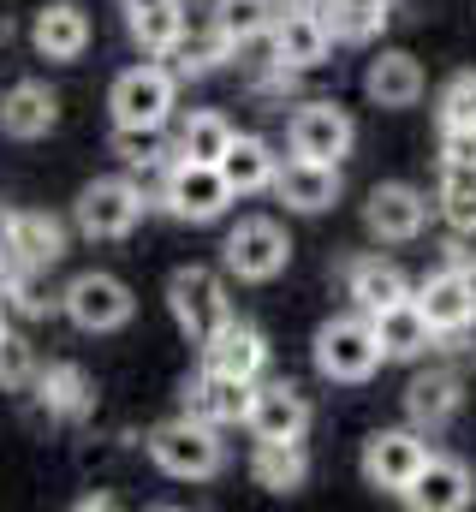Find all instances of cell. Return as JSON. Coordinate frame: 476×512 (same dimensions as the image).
<instances>
[{
    "instance_id": "cell-1",
    "label": "cell",
    "mask_w": 476,
    "mask_h": 512,
    "mask_svg": "<svg viewBox=\"0 0 476 512\" xmlns=\"http://www.w3.org/2000/svg\"><path fill=\"white\" fill-rule=\"evenodd\" d=\"M149 459L179 477V483H209L221 465H227V447H221V429L203 423V417H173V423H155L149 429Z\"/></svg>"
},
{
    "instance_id": "cell-2",
    "label": "cell",
    "mask_w": 476,
    "mask_h": 512,
    "mask_svg": "<svg viewBox=\"0 0 476 512\" xmlns=\"http://www.w3.org/2000/svg\"><path fill=\"white\" fill-rule=\"evenodd\" d=\"M387 364V352H381V340H375V322L357 310V316H334V322H322L316 328V370L328 376V382H369L375 370Z\"/></svg>"
},
{
    "instance_id": "cell-3",
    "label": "cell",
    "mask_w": 476,
    "mask_h": 512,
    "mask_svg": "<svg viewBox=\"0 0 476 512\" xmlns=\"http://www.w3.org/2000/svg\"><path fill=\"white\" fill-rule=\"evenodd\" d=\"M233 197L238 191L227 185V173H221L215 161H185V155L167 161V179H161V203H167V215L203 227V221H221V215L233 209Z\"/></svg>"
},
{
    "instance_id": "cell-4",
    "label": "cell",
    "mask_w": 476,
    "mask_h": 512,
    "mask_svg": "<svg viewBox=\"0 0 476 512\" xmlns=\"http://www.w3.org/2000/svg\"><path fill=\"white\" fill-rule=\"evenodd\" d=\"M221 256H227V274L250 280V286H268V280L286 274V262H292V239H286L280 221H268V215H244L233 233H227Z\"/></svg>"
},
{
    "instance_id": "cell-5",
    "label": "cell",
    "mask_w": 476,
    "mask_h": 512,
    "mask_svg": "<svg viewBox=\"0 0 476 512\" xmlns=\"http://www.w3.org/2000/svg\"><path fill=\"white\" fill-rule=\"evenodd\" d=\"M108 108H114V126H167V114L179 108V78L173 66H131L119 72L114 90H108Z\"/></svg>"
},
{
    "instance_id": "cell-6",
    "label": "cell",
    "mask_w": 476,
    "mask_h": 512,
    "mask_svg": "<svg viewBox=\"0 0 476 512\" xmlns=\"http://www.w3.org/2000/svg\"><path fill=\"white\" fill-rule=\"evenodd\" d=\"M167 304H173V322L203 346L227 316H233V298H227V280L215 274V268H179L173 280H167Z\"/></svg>"
},
{
    "instance_id": "cell-7",
    "label": "cell",
    "mask_w": 476,
    "mask_h": 512,
    "mask_svg": "<svg viewBox=\"0 0 476 512\" xmlns=\"http://www.w3.org/2000/svg\"><path fill=\"white\" fill-rule=\"evenodd\" d=\"M60 310L72 316V328H84V334H114L131 322V310H137V298H131V286L119 280V274H78L66 292H60Z\"/></svg>"
},
{
    "instance_id": "cell-8",
    "label": "cell",
    "mask_w": 476,
    "mask_h": 512,
    "mask_svg": "<svg viewBox=\"0 0 476 512\" xmlns=\"http://www.w3.org/2000/svg\"><path fill=\"white\" fill-rule=\"evenodd\" d=\"M423 459H429V441H423L417 423L411 429H375L363 441V483L381 489V495H405L411 477L423 471Z\"/></svg>"
},
{
    "instance_id": "cell-9",
    "label": "cell",
    "mask_w": 476,
    "mask_h": 512,
    "mask_svg": "<svg viewBox=\"0 0 476 512\" xmlns=\"http://www.w3.org/2000/svg\"><path fill=\"white\" fill-rule=\"evenodd\" d=\"M268 48H274V60H280L286 72H310V66H322V60H328L334 30H328L322 6L298 0V6H286V12H274V18H268Z\"/></svg>"
},
{
    "instance_id": "cell-10",
    "label": "cell",
    "mask_w": 476,
    "mask_h": 512,
    "mask_svg": "<svg viewBox=\"0 0 476 512\" xmlns=\"http://www.w3.org/2000/svg\"><path fill=\"white\" fill-rule=\"evenodd\" d=\"M143 221V185L137 179H96L78 197V233L84 239H125Z\"/></svg>"
},
{
    "instance_id": "cell-11",
    "label": "cell",
    "mask_w": 476,
    "mask_h": 512,
    "mask_svg": "<svg viewBox=\"0 0 476 512\" xmlns=\"http://www.w3.org/2000/svg\"><path fill=\"white\" fill-rule=\"evenodd\" d=\"M286 143L304 161H346L352 143H357V126L340 102H304L292 114V126H286Z\"/></svg>"
},
{
    "instance_id": "cell-12",
    "label": "cell",
    "mask_w": 476,
    "mask_h": 512,
    "mask_svg": "<svg viewBox=\"0 0 476 512\" xmlns=\"http://www.w3.org/2000/svg\"><path fill=\"white\" fill-rule=\"evenodd\" d=\"M411 298H417V310L429 316V328L441 334V340H453V334H465L476 322V274L465 268H441V274H429L423 286H411Z\"/></svg>"
},
{
    "instance_id": "cell-13",
    "label": "cell",
    "mask_w": 476,
    "mask_h": 512,
    "mask_svg": "<svg viewBox=\"0 0 476 512\" xmlns=\"http://www.w3.org/2000/svg\"><path fill=\"white\" fill-rule=\"evenodd\" d=\"M244 429H250L256 441H304V429H310V399L292 382H256L250 387V417H244Z\"/></svg>"
},
{
    "instance_id": "cell-14",
    "label": "cell",
    "mask_w": 476,
    "mask_h": 512,
    "mask_svg": "<svg viewBox=\"0 0 476 512\" xmlns=\"http://www.w3.org/2000/svg\"><path fill=\"white\" fill-rule=\"evenodd\" d=\"M0 251L18 268H54L66 256V227L54 215H42V209H12L0 221Z\"/></svg>"
},
{
    "instance_id": "cell-15",
    "label": "cell",
    "mask_w": 476,
    "mask_h": 512,
    "mask_svg": "<svg viewBox=\"0 0 476 512\" xmlns=\"http://www.w3.org/2000/svg\"><path fill=\"white\" fill-rule=\"evenodd\" d=\"M423 221H429V197L417 191V185H375L369 191V203H363V227L381 239V245H405V239H417L423 233Z\"/></svg>"
},
{
    "instance_id": "cell-16",
    "label": "cell",
    "mask_w": 476,
    "mask_h": 512,
    "mask_svg": "<svg viewBox=\"0 0 476 512\" xmlns=\"http://www.w3.org/2000/svg\"><path fill=\"white\" fill-rule=\"evenodd\" d=\"M476 495L471 483V465L465 459H453V453H429L423 459V471L411 477V489L399 495V501H411L417 512H465Z\"/></svg>"
},
{
    "instance_id": "cell-17",
    "label": "cell",
    "mask_w": 476,
    "mask_h": 512,
    "mask_svg": "<svg viewBox=\"0 0 476 512\" xmlns=\"http://www.w3.org/2000/svg\"><path fill=\"white\" fill-rule=\"evenodd\" d=\"M274 197H280L292 215H322V209H334V203H340V161H304V155L280 161Z\"/></svg>"
},
{
    "instance_id": "cell-18",
    "label": "cell",
    "mask_w": 476,
    "mask_h": 512,
    "mask_svg": "<svg viewBox=\"0 0 476 512\" xmlns=\"http://www.w3.org/2000/svg\"><path fill=\"white\" fill-rule=\"evenodd\" d=\"M203 364L221 370V376H238V382H262V370H268V340H262L250 322L227 316V322L203 340Z\"/></svg>"
},
{
    "instance_id": "cell-19",
    "label": "cell",
    "mask_w": 476,
    "mask_h": 512,
    "mask_svg": "<svg viewBox=\"0 0 476 512\" xmlns=\"http://www.w3.org/2000/svg\"><path fill=\"white\" fill-rule=\"evenodd\" d=\"M54 126H60V96H54L48 84L24 78V84H12V90L0 96V131H6V137L36 143V137H48Z\"/></svg>"
},
{
    "instance_id": "cell-20",
    "label": "cell",
    "mask_w": 476,
    "mask_h": 512,
    "mask_svg": "<svg viewBox=\"0 0 476 512\" xmlns=\"http://www.w3.org/2000/svg\"><path fill=\"white\" fill-rule=\"evenodd\" d=\"M250 387L256 382H238V376H221V370L203 364V376L185 382V411L203 417V423H215V429L244 423V417H250Z\"/></svg>"
},
{
    "instance_id": "cell-21",
    "label": "cell",
    "mask_w": 476,
    "mask_h": 512,
    "mask_svg": "<svg viewBox=\"0 0 476 512\" xmlns=\"http://www.w3.org/2000/svg\"><path fill=\"white\" fill-rule=\"evenodd\" d=\"M459 405H465V387H459L453 370H423V376H411V387H405V417H411L423 435L447 429V423L459 417Z\"/></svg>"
},
{
    "instance_id": "cell-22",
    "label": "cell",
    "mask_w": 476,
    "mask_h": 512,
    "mask_svg": "<svg viewBox=\"0 0 476 512\" xmlns=\"http://www.w3.org/2000/svg\"><path fill=\"white\" fill-rule=\"evenodd\" d=\"M30 42H36V54H42V60H78V54L90 48V18H84V6H72V0L36 6Z\"/></svg>"
},
{
    "instance_id": "cell-23",
    "label": "cell",
    "mask_w": 476,
    "mask_h": 512,
    "mask_svg": "<svg viewBox=\"0 0 476 512\" xmlns=\"http://www.w3.org/2000/svg\"><path fill=\"white\" fill-rule=\"evenodd\" d=\"M363 90H369L375 108H417L423 102V66L411 54H399V48L375 54L369 72H363Z\"/></svg>"
},
{
    "instance_id": "cell-24",
    "label": "cell",
    "mask_w": 476,
    "mask_h": 512,
    "mask_svg": "<svg viewBox=\"0 0 476 512\" xmlns=\"http://www.w3.org/2000/svg\"><path fill=\"white\" fill-rule=\"evenodd\" d=\"M346 292H352V304L363 316H381L387 304L411 298V280H405L399 262H387V256H357L352 268H346Z\"/></svg>"
},
{
    "instance_id": "cell-25",
    "label": "cell",
    "mask_w": 476,
    "mask_h": 512,
    "mask_svg": "<svg viewBox=\"0 0 476 512\" xmlns=\"http://www.w3.org/2000/svg\"><path fill=\"white\" fill-rule=\"evenodd\" d=\"M375 322V340H381V352L387 358H423L441 334L429 328V316L417 310V298H399V304H387L381 316H369Z\"/></svg>"
},
{
    "instance_id": "cell-26",
    "label": "cell",
    "mask_w": 476,
    "mask_h": 512,
    "mask_svg": "<svg viewBox=\"0 0 476 512\" xmlns=\"http://www.w3.org/2000/svg\"><path fill=\"white\" fill-rule=\"evenodd\" d=\"M221 173L238 197H256V191H274V173H280V155L268 149V137H244L238 131L221 155Z\"/></svg>"
},
{
    "instance_id": "cell-27",
    "label": "cell",
    "mask_w": 476,
    "mask_h": 512,
    "mask_svg": "<svg viewBox=\"0 0 476 512\" xmlns=\"http://www.w3.org/2000/svg\"><path fill=\"white\" fill-rule=\"evenodd\" d=\"M250 477H256V489H268V495H298V489H304V477H310L304 441H256Z\"/></svg>"
},
{
    "instance_id": "cell-28",
    "label": "cell",
    "mask_w": 476,
    "mask_h": 512,
    "mask_svg": "<svg viewBox=\"0 0 476 512\" xmlns=\"http://www.w3.org/2000/svg\"><path fill=\"white\" fill-rule=\"evenodd\" d=\"M161 60H173V78H203V72H215L221 60H233V42H227V36L215 30V18H209V24H185L179 42H173Z\"/></svg>"
},
{
    "instance_id": "cell-29",
    "label": "cell",
    "mask_w": 476,
    "mask_h": 512,
    "mask_svg": "<svg viewBox=\"0 0 476 512\" xmlns=\"http://www.w3.org/2000/svg\"><path fill=\"white\" fill-rule=\"evenodd\" d=\"M125 30L143 54H167L185 30V12L179 0H125Z\"/></svg>"
},
{
    "instance_id": "cell-30",
    "label": "cell",
    "mask_w": 476,
    "mask_h": 512,
    "mask_svg": "<svg viewBox=\"0 0 476 512\" xmlns=\"http://www.w3.org/2000/svg\"><path fill=\"white\" fill-rule=\"evenodd\" d=\"M30 387H36V405L48 417H84L90 411V382H84L78 364H48V370L30 376Z\"/></svg>"
},
{
    "instance_id": "cell-31",
    "label": "cell",
    "mask_w": 476,
    "mask_h": 512,
    "mask_svg": "<svg viewBox=\"0 0 476 512\" xmlns=\"http://www.w3.org/2000/svg\"><path fill=\"white\" fill-rule=\"evenodd\" d=\"M334 42H375L393 18V0H316Z\"/></svg>"
},
{
    "instance_id": "cell-32",
    "label": "cell",
    "mask_w": 476,
    "mask_h": 512,
    "mask_svg": "<svg viewBox=\"0 0 476 512\" xmlns=\"http://www.w3.org/2000/svg\"><path fill=\"white\" fill-rule=\"evenodd\" d=\"M238 131H233V120L227 114H215V108H203V114H191L185 126H179V155L185 161H215L221 167V155H227V143H233Z\"/></svg>"
},
{
    "instance_id": "cell-33",
    "label": "cell",
    "mask_w": 476,
    "mask_h": 512,
    "mask_svg": "<svg viewBox=\"0 0 476 512\" xmlns=\"http://www.w3.org/2000/svg\"><path fill=\"white\" fill-rule=\"evenodd\" d=\"M114 155L131 173H155V167H167L179 149H167L161 126H114Z\"/></svg>"
},
{
    "instance_id": "cell-34",
    "label": "cell",
    "mask_w": 476,
    "mask_h": 512,
    "mask_svg": "<svg viewBox=\"0 0 476 512\" xmlns=\"http://www.w3.org/2000/svg\"><path fill=\"white\" fill-rule=\"evenodd\" d=\"M435 209L447 215V227H471L476 221V167H441Z\"/></svg>"
},
{
    "instance_id": "cell-35",
    "label": "cell",
    "mask_w": 476,
    "mask_h": 512,
    "mask_svg": "<svg viewBox=\"0 0 476 512\" xmlns=\"http://www.w3.org/2000/svg\"><path fill=\"white\" fill-rule=\"evenodd\" d=\"M268 0H221V12H215V30L227 36V42H250V36H262L268 30Z\"/></svg>"
},
{
    "instance_id": "cell-36",
    "label": "cell",
    "mask_w": 476,
    "mask_h": 512,
    "mask_svg": "<svg viewBox=\"0 0 476 512\" xmlns=\"http://www.w3.org/2000/svg\"><path fill=\"white\" fill-rule=\"evenodd\" d=\"M36 376V346L24 340V334H0V393H18V387H30Z\"/></svg>"
},
{
    "instance_id": "cell-37",
    "label": "cell",
    "mask_w": 476,
    "mask_h": 512,
    "mask_svg": "<svg viewBox=\"0 0 476 512\" xmlns=\"http://www.w3.org/2000/svg\"><path fill=\"white\" fill-rule=\"evenodd\" d=\"M435 120H441V126H476V72L447 78V90H441V102H435Z\"/></svg>"
},
{
    "instance_id": "cell-38",
    "label": "cell",
    "mask_w": 476,
    "mask_h": 512,
    "mask_svg": "<svg viewBox=\"0 0 476 512\" xmlns=\"http://www.w3.org/2000/svg\"><path fill=\"white\" fill-rule=\"evenodd\" d=\"M441 167H476V126H441Z\"/></svg>"
},
{
    "instance_id": "cell-39",
    "label": "cell",
    "mask_w": 476,
    "mask_h": 512,
    "mask_svg": "<svg viewBox=\"0 0 476 512\" xmlns=\"http://www.w3.org/2000/svg\"><path fill=\"white\" fill-rule=\"evenodd\" d=\"M447 262H453V268H465V274H476V221L447 233Z\"/></svg>"
},
{
    "instance_id": "cell-40",
    "label": "cell",
    "mask_w": 476,
    "mask_h": 512,
    "mask_svg": "<svg viewBox=\"0 0 476 512\" xmlns=\"http://www.w3.org/2000/svg\"><path fill=\"white\" fill-rule=\"evenodd\" d=\"M0 334H6V310H0Z\"/></svg>"
},
{
    "instance_id": "cell-41",
    "label": "cell",
    "mask_w": 476,
    "mask_h": 512,
    "mask_svg": "<svg viewBox=\"0 0 476 512\" xmlns=\"http://www.w3.org/2000/svg\"><path fill=\"white\" fill-rule=\"evenodd\" d=\"M0 42H6V24H0Z\"/></svg>"
},
{
    "instance_id": "cell-42",
    "label": "cell",
    "mask_w": 476,
    "mask_h": 512,
    "mask_svg": "<svg viewBox=\"0 0 476 512\" xmlns=\"http://www.w3.org/2000/svg\"><path fill=\"white\" fill-rule=\"evenodd\" d=\"M310 6H316V0H310Z\"/></svg>"
}]
</instances>
